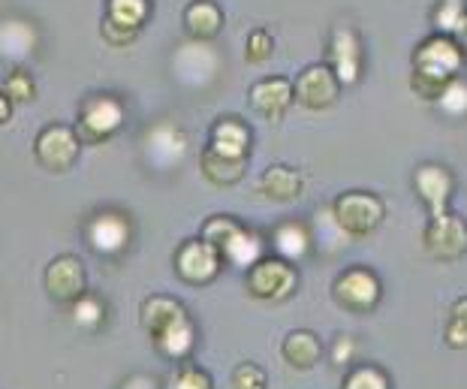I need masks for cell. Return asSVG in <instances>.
<instances>
[{
  "mask_svg": "<svg viewBox=\"0 0 467 389\" xmlns=\"http://www.w3.org/2000/svg\"><path fill=\"white\" fill-rule=\"evenodd\" d=\"M464 61L467 55L455 43L452 34L434 31L431 37H425L413 52V76H410L413 94L429 100V103H437L443 88L464 73Z\"/></svg>",
  "mask_w": 467,
  "mask_h": 389,
  "instance_id": "obj_1",
  "label": "cell"
},
{
  "mask_svg": "<svg viewBox=\"0 0 467 389\" xmlns=\"http://www.w3.org/2000/svg\"><path fill=\"white\" fill-rule=\"evenodd\" d=\"M139 314H142L145 332L151 335L154 347L166 359L184 363V359L191 356L196 344V329H193L191 314H187V308L178 302V299L166 293L148 296L142 308H139Z\"/></svg>",
  "mask_w": 467,
  "mask_h": 389,
  "instance_id": "obj_2",
  "label": "cell"
},
{
  "mask_svg": "<svg viewBox=\"0 0 467 389\" xmlns=\"http://www.w3.org/2000/svg\"><path fill=\"white\" fill-rule=\"evenodd\" d=\"M202 238H208V242H212L217 251L223 254L226 263H233L238 268H251L265 257L260 233L242 226L233 215L208 217L205 226H202Z\"/></svg>",
  "mask_w": 467,
  "mask_h": 389,
  "instance_id": "obj_3",
  "label": "cell"
},
{
  "mask_svg": "<svg viewBox=\"0 0 467 389\" xmlns=\"http://www.w3.org/2000/svg\"><path fill=\"white\" fill-rule=\"evenodd\" d=\"M332 217L347 238H365L383 224L386 205L371 191H347L332 203Z\"/></svg>",
  "mask_w": 467,
  "mask_h": 389,
  "instance_id": "obj_4",
  "label": "cell"
},
{
  "mask_svg": "<svg viewBox=\"0 0 467 389\" xmlns=\"http://www.w3.org/2000/svg\"><path fill=\"white\" fill-rule=\"evenodd\" d=\"M127 109L115 94H91L82 100L76 118V133L85 145H100L124 127Z\"/></svg>",
  "mask_w": 467,
  "mask_h": 389,
  "instance_id": "obj_5",
  "label": "cell"
},
{
  "mask_svg": "<svg viewBox=\"0 0 467 389\" xmlns=\"http://www.w3.org/2000/svg\"><path fill=\"white\" fill-rule=\"evenodd\" d=\"M299 287V272L296 263L284 257H263L260 263L247 268V290L263 302H284Z\"/></svg>",
  "mask_w": 467,
  "mask_h": 389,
  "instance_id": "obj_6",
  "label": "cell"
},
{
  "mask_svg": "<svg viewBox=\"0 0 467 389\" xmlns=\"http://www.w3.org/2000/svg\"><path fill=\"white\" fill-rule=\"evenodd\" d=\"M332 296H335L337 305L347 308V311L368 314V311H374L377 302H380L383 287H380V278H377L371 268L350 266V268H344V272L335 278Z\"/></svg>",
  "mask_w": 467,
  "mask_h": 389,
  "instance_id": "obj_7",
  "label": "cell"
},
{
  "mask_svg": "<svg viewBox=\"0 0 467 389\" xmlns=\"http://www.w3.org/2000/svg\"><path fill=\"white\" fill-rule=\"evenodd\" d=\"M422 245L431 259L455 263V259H462L467 254V221L455 212L429 217L422 233Z\"/></svg>",
  "mask_w": 467,
  "mask_h": 389,
  "instance_id": "obj_8",
  "label": "cell"
},
{
  "mask_svg": "<svg viewBox=\"0 0 467 389\" xmlns=\"http://www.w3.org/2000/svg\"><path fill=\"white\" fill-rule=\"evenodd\" d=\"M82 136L76 133V127L69 124H48L39 130L36 142H34V154L39 166H46L48 173H67L69 166L78 161V152H82Z\"/></svg>",
  "mask_w": 467,
  "mask_h": 389,
  "instance_id": "obj_9",
  "label": "cell"
},
{
  "mask_svg": "<svg viewBox=\"0 0 467 389\" xmlns=\"http://www.w3.org/2000/svg\"><path fill=\"white\" fill-rule=\"evenodd\" d=\"M223 254L208 242V238H191V242H182V247L175 251V272L182 281L200 287V284H212L223 268Z\"/></svg>",
  "mask_w": 467,
  "mask_h": 389,
  "instance_id": "obj_10",
  "label": "cell"
},
{
  "mask_svg": "<svg viewBox=\"0 0 467 389\" xmlns=\"http://www.w3.org/2000/svg\"><path fill=\"white\" fill-rule=\"evenodd\" d=\"M341 79L329 64H307L299 76H296V103L311 112H323V109L335 106L341 97Z\"/></svg>",
  "mask_w": 467,
  "mask_h": 389,
  "instance_id": "obj_11",
  "label": "cell"
},
{
  "mask_svg": "<svg viewBox=\"0 0 467 389\" xmlns=\"http://www.w3.org/2000/svg\"><path fill=\"white\" fill-rule=\"evenodd\" d=\"M85 242L94 254L118 257L133 242V221L121 212H100L85 224Z\"/></svg>",
  "mask_w": 467,
  "mask_h": 389,
  "instance_id": "obj_12",
  "label": "cell"
},
{
  "mask_svg": "<svg viewBox=\"0 0 467 389\" xmlns=\"http://www.w3.org/2000/svg\"><path fill=\"white\" fill-rule=\"evenodd\" d=\"M43 284L48 296L61 305H73L88 293V272L85 263L76 254H61L46 266Z\"/></svg>",
  "mask_w": 467,
  "mask_h": 389,
  "instance_id": "obj_13",
  "label": "cell"
},
{
  "mask_svg": "<svg viewBox=\"0 0 467 389\" xmlns=\"http://www.w3.org/2000/svg\"><path fill=\"white\" fill-rule=\"evenodd\" d=\"M329 64L341 85H356L362 79V64H365V52H362V39L356 34L353 25H335L329 34Z\"/></svg>",
  "mask_w": 467,
  "mask_h": 389,
  "instance_id": "obj_14",
  "label": "cell"
},
{
  "mask_svg": "<svg viewBox=\"0 0 467 389\" xmlns=\"http://www.w3.org/2000/svg\"><path fill=\"white\" fill-rule=\"evenodd\" d=\"M247 103L256 115H263L265 121H281L286 109L296 103V82L286 76H265L260 82L251 85L247 91Z\"/></svg>",
  "mask_w": 467,
  "mask_h": 389,
  "instance_id": "obj_15",
  "label": "cell"
},
{
  "mask_svg": "<svg viewBox=\"0 0 467 389\" xmlns=\"http://www.w3.org/2000/svg\"><path fill=\"white\" fill-rule=\"evenodd\" d=\"M413 191L425 203V208H429V217L446 215V205H450L455 191V178L441 163H422L413 173Z\"/></svg>",
  "mask_w": 467,
  "mask_h": 389,
  "instance_id": "obj_16",
  "label": "cell"
},
{
  "mask_svg": "<svg viewBox=\"0 0 467 389\" xmlns=\"http://www.w3.org/2000/svg\"><path fill=\"white\" fill-rule=\"evenodd\" d=\"M251 145H254V133L238 115H221L208 130V145L212 152L233 157V161H247L251 157Z\"/></svg>",
  "mask_w": 467,
  "mask_h": 389,
  "instance_id": "obj_17",
  "label": "cell"
},
{
  "mask_svg": "<svg viewBox=\"0 0 467 389\" xmlns=\"http://www.w3.org/2000/svg\"><path fill=\"white\" fill-rule=\"evenodd\" d=\"M145 152H148V161L154 166H161V169L175 166L187 152V133L178 130L175 124L154 127L145 139Z\"/></svg>",
  "mask_w": 467,
  "mask_h": 389,
  "instance_id": "obj_18",
  "label": "cell"
},
{
  "mask_svg": "<svg viewBox=\"0 0 467 389\" xmlns=\"http://www.w3.org/2000/svg\"><path fill=\"white\" fill-rule=\"evenodd\" d=\"M305 191V175L286 163H272L260 175V194L268 203H293Z\"/></svg>",
  "mask_w": 467,
  "mask_h": 389,
  "instance_id": "obj_19",
  "label": "cell"
},
{
  "mask_svg": "<svg viewBox=\"0 0 467 389\" xmlns=\"http://www.w3.org/2000/svg\"><path fill=\"white\" fill-rule=\"evenodd\" d=\"M184 31L200 43H208L223 31V9L214 0H191L182 13Z\"/></svg>",
  "mask_w": 467,
  "mask_h": 389,
  "instance_id": "obj_20",
  "label": "cell"
},
{
  "mask_svg": "<svg viewBox=\"0 0 467 389\" xmlns=\"http://www.w3.org/2000/svg\"><path fill=\"white\" fill-rule=\"evenodd\" d=\"M281 356L286 359V365L307 372V368H314L323 359V342L311 332V329H293V332H286V338H284Z\"/></svg>",
  "mask_w": 467,
  "mask_h": 389,
  "instance_id": "obj_21",
  "label": "cell"
},
{
  "mask_svg": "<svg viewBox=\"0 0 467 389\" xmlns=\"http://www.w3.org/2000/svg\"><path fill=\"white\" fill-rule=\"evenodd\" d=\"M272 245H275V254L290 259V263H299L307 254H311V245H314V236L302 221H284L275 226L272 233Z\"/></svg>",
  "mask_w": 467,
  "mask_h": 389,
  "instance_id": "obj_22",
  "label": "cell"
},
{
  "mask_svg": "<svg viewBox=\"0 0 467 389\" xmlns=\"http://www.w3.org/2000/svg\"><path fill=\"white\" fill-rule=\"evenodd\" d=\"M0 43H4V58L25 61V58L36 48L39 34H36V27L31 22H22V18H6L4 31H0Z\"/></svg>",
  "mask_w": 467,
  "mask_h": 389,
  "instance_id": "obj_23",
  "label": "cell"
},
{
  "mask_svg": "<svg viewBox=\"0 0 467 389\" xmlns=\"http://www.w3.org/2000/svg\"><path fill=\"white\" fill-rule=\"evenodd\" d=\"M148 16H151V0H109L103 22L139 34L148 22Z\"/></svg>",
  "mask_w": 467,
  "mask_h": 389,
  "instance_id": "obj_24",
  "label": "cell"
},
{
  "mask_svg": "<svg viewBox=\"0 0 467 389\" xmlns=\"http://www.w3.org/2000/svg\"><path fill=\"white\" fill-rule=\"evenodd\" d=\"M200 166H202V175L214 187H230V184L242 182L247 161H233V157H223V154L212 152V148H205L200 157Z\"/></svg>",
  "mask_w": 467,
  "mask_h": 389,
  "instance_id": "obj_25",
  "label": "cell"
},
{
  "mask_svg": "<svg viewBox=\"0 0 467 389\" xmlns=\"http://www.w3.org/2000/svg\"><path fill=\"white\" fill-rule=\"evenodd\" d=\"M434 106L441 109L446 118H464L467 115V79H464V73L443 88V94L437 97Z\"/></svg>",
  "mask_w": 467,
  "mask_h": 389,
  "instance_id": "obj_26",
  "label": "cell"
},
{
  "mask_svg": "<svg viewBox=\"0 0 467 389\" xmlns=\"http://www.w3.org/2000/svg\"><path fill=\"white\" fill-rule=\"evenodd\" d=\"M443 338L452 351H464L467 347V296L455 299L452 308H450V321H446L443 329Z\"/></svg>",
  "mask_w": 467,
  "mask_h": 389,
  "instance_id": "obj_27",
  "label": "cell"
},
{
  "mask_svg": "<svg viewBox=\"0 0 467 389\" xmlns=\"http://www.w3.org/2000/svg\"><path fill=\"white\" fill-rule=\"evenodd\" d=\"M4 97H9L13 103H31L36 97V82L27 69L16 67L4 76Z\"/></svg>",
  "mask_w": 467,
  "mask_h": 389,
  "instance_id": "obj_28",
  "label": "cell"
},
{
  "mask_svg": "<svg viewBox=\"0 0 467 389\" xmlns=\"http://www.w3.org/2000/svg\"><path fill=\"white\" fill-rule=\"evenodd\" d=\"M341 389H389V377L377 365H353Z\"/></svg>",
  "mask_w": 467,
  "mask_h": 389,
  "instance_id": "obj_29",
  "label": "cell"
},
{
  "mask_svg": "<svg viewBox=\"0 0 467 389\" xmlns=\"http://www.w3.org/2000/svg\"><path fill=\"white\" fill-rule=\"evenodd\" d=\"M272 55H275V37H272V31H265V27H256V31L247 34V43H244V61L247 64L260 67Z\"/></svg>",
  "mask_w": 467,
  "mask_h": 389,
  "instance_id": "obj_30",
  "label": "cell"
},
{
  "mask_svg": "<svg viewBox=\"0 0 467 389\" xmlns=\"http://www.w3.org/2000/svg\"><path fill=\"white\" fill-rule=\"evenodd\" d=\"M73 321H76V326H82V329H97L106 321V308H103V302L97 296L85 293L78 302H73Z\"/></svg>",
  "mask_w": 467,
  "mask_h": 389,
  "instance_id": "obj_31",
  "label": "cell"
},
{
  "mask_svg": "<svg viewBox=\"0 0 467 389\" xmlns=\"http://www.w3.org/2000/svg\"><path fill=\"white\" fill-rule=\"evenodd\" d=\"M464 13H467V0H437L431 22L441 34H452Z\"/></svg>",
  "mask_w": 467,
  "mask_h": 389,
  "instance_id": "obj_32",
  "label": "cell"
},
{
  "mask_svg": "<svg viewBox=\"0 0 467 389\" xmlns=\"http://www.w3.org/2000/svg\"><path fill=\"white\" fill-rule=\"evenodd\" d=\"M166 389H212V377H208L202 368L184 363L172 377H169Z\"/></svg>",
  "mask_w": 467,
  "mask_h": 389,
  "instance_id": "obj_33",
  "label": "cell"
},
{
  "mask_svg": "<svg viewBox=\"0 0 467 389\" xmlns=\"http://www.w3.org/2000/svg\"><path fill=\"white\" fill-rule=\"evenodd\" d=\"M233 389H268V377L256 363H242L233 372Z\"/></svg>",
  "mask_w": 467,
  "mask_h": 389,
  "instance_id": "obj_34",
  "label": "cell"
},
{
  "mask_svg": "<svg viewBox=\"0 0 467 389\" xmlns=\"http://www.w3.org/2000/svg\"><path fill=\"white\" fill-rule=\"evenodd\" d=\"M136 37H139V34H133V31H124V27H115V25H106V22H103V39H106L109 46L124 48V46H130Z\"/></svg>",
  "mask_w": 467,
  "mask_h": 389,
  "instance_id": "obj_35",
  "label": "cell"
},
{
  "mask_svg": "<svg viewBox=\"0 0 467 389\" xmlns=\"http://www.w3.org/2000/svg\"><path fill=\"white\" fill-rule=\"evenodd\" d=\"M353 351H356V344H353V338L350 335H341L335 342V347H332V363L335 365H347L353 359Z\"/></svg>",
  "mask_w": 467,
  "mask_h": 389,
  "instance_id": "obj_36",
  "label": "cell"
},
{
  "mask_svg": "<svg viewBox=\"0 0 467 389\" xmlns=\"http://www.w3.org/2000/svg\"><path fill=\"white\" fill-rule=\"evenodd\" d=\"M121 389H157V384L148 374H133V377H127Z\"/></svg>",
  "mask_w": 467,
  "mask_h": 389,
  "instance_id": "obj_37",
  "label": "cell"
},
{
  "mask_svg": "<svg viewBox=\"0 0 467 389\" xmlns=\"http://www.w3.org/2000/svg\"><path fill=\"white\" fill-rule=\"evenodd\" d=\"M452 37H455V43L462 46V52L467 55V13L459 18V25H455V31H452Z\"/></svg>",
  "mask_w": 467,
  "mask_h": 389,
  "instance_id": "obj_38",
  "label": "cell"
}]
</instances>
